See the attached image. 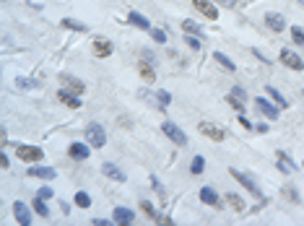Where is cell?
Listing matches in <instances>:
<instances>
[{"instance_id":"obj_18","label":"cell","mask_w":304,"mask_h":226,"mask_svg":"<svg viewBox=\"0 0 304 226\" xmlns=\"http://www.w3.org/2000/svg\"><path fill=\"white\" fill-rule=\"evenodd\" d=\"M200 200H203V203H208V205H213V208L221 205V200H218V195H216V190H213V187H203L200 190Z\"/></svg>"},{"instance_id":"obj_14","label":"cell","mask_w":304,"mask_h":226,"mask_svg":"<svg viewBox=\"0 0 304 226\" xmlns=\"http://www.w3.org/2000/svg\"><path fill=\"white\" fill-rule=\"evenodd\" d=\"M29 177H39V180H55L57 172L52 166H31L29 169Z\"/></svg>"},{"instance_id":"obj_8","label":"cell","mask_w":304,"mask_h":226,"mask_svg":"<svg viewBox=\"0 0 304 226\" xmlns=\"http://www.w3.org/2000/svg\"><path fill=\"white\" fill-rule=\"evenodd\" d=\"M193 5H195V11H200L205 16V19H211V21L218 19V11H216V5H213L211 0H193Z\"/></svg>"},{"instance_id":"obj_34","label":"cell","mask_w":304,"mask_h":226,"mask_svg":"<svg viewBox=\"0 0 304 226\" xmlns=\"http://www.w3.org/2000/svg\"><path fill=\"white\" fill-rule=\"evenodd\" d=\"M156 102H159L161 107H167V104L172 102V96L167 94V91H159V94H156Z\"/></svg>"},{"instance_id":"obj_27","label":"cell","mask_w":304,"mask_h":226,"mask_svg":"<svg viewBox=\"0 0 304 226\" xmlns=\"http://www.w3.org/2000/svg\"><path fill=\"white\" fill-rule=\"evenodd\" d=\"M34 211H37L39 216H42V219H47V216H50V208L44 205V200L39 198V195H37V200H34Z\"/></svg>"},{"instance_id":"obj_21","label":"cell","mask_w":304,"mask_h":226,"mask_svg":"<svg viewBox=\"0 0 304 226\" xmlns=\"http://www.w3.org/2000/svg\"><path fill=\"white\" fill-rule=\"evenodd\" d=\"M226 104H229V107H234L237 114H244V102H242V96H237V94H234V91H232V94H226Z\"/></svg>"},{"instance_id":"obj_31","label":"cell","mask_w":304,"mask_h":226,"mask_svg":"<svg viewBox=\"0 0 304 226\" xmlns=\"http://www.w3.org/2000/svg\"><path fill=\"white\" fill-rule=\"evenodd\" d=\"M291 37H294V42H297L299 47H304V29L302 26H291Z\"/></svg>"},{"instance_id":"obj_12","label":"cell","mask_w":304,"mask_h":226,"mask_svg":"<svg viewBox=\"0 0 304 226\" xmlns=\"http://www.w3.org/2000/svg\"><path fill=\"white\" fill-rule=\"evenodd\" d=\"M57 99H60L65 107H70V110H78V107H81V96H73V91H70V89L57 91Z\"/></svg>"},{"instance_id":"obj_36","label":"cell","mask_w":304,"mask_h":226,"mask_svg":"<svg viewBox=\"0 0 304 226\" xmlns=\"http://www.w3.org/2000/svg\"><path fill=\"white\" fill-rule=\"evenodd\" d=\"M39 198H42V200H50V198H52V190H50V187L39 190Z\"/></svg>"},{"instance_id":"obj_1","label":"cell","mask_w":304,"mask_h":226,"mask_svg":"<svg viewBox=\"0 0 304 226\" xmlns=\"http://www.w3.org/2000/svg\"><path fill=\"white\" fill-rule=\"evenodd\" d=\"M86 140H88V146L102 148V146L107 143V133H104L102 125H96V122L88 125V128H86Z\"/></svg>"},{"instance_id":"obj_5","label":"cell","mask_w":304,"mask_h":226,"mask_svg":"<svg viewBox=\"0 0 304 226\" xmlns=\"http://www.w3.org/2000/svg\"><path fill=\"white\" fill-rule=\"evenodd\" d=\"M278 57H281V63L286 65V68H291V70H304V60H302V57L297 55V52H291V49H281V55H278Z\"/></svg>"},{"instance_id":"obj_13","label":"cell","mask_w":304,"mask_h":226,"mask_svg":"<svg viewBox=\"0 0 304 226\" xmlns=\"http://www.w3.org/2000/svg\"><path fill=\"white\" fill-rule=\"evenodd\" d=\"M13 213H16V221L23 224V226H29L31 224V213H29V208L21 203V200H16L13 203Z\"/></svg>"},{"instance_id":"obj_16","label":"cell","mask_w":304,"mask_h":226,"mask_svg":"<svg viewBox=\"0 0 304 226\" xmlns=\"http://www.w3.org/2000/svg\"><path fill=\"white\" fill-rule=\"evenodd\" d=\"M68 154H70V158H76V161H84V158H88V146L86 143H70Z\"/></svg>"},{"instance_id":"obj_17","label":"cell","mask_w":304,"mask_h":226,"mask_svg":"<svg viewBox=\"0 0 304 226\" xmlns=\"http://www.w3.org/2000/svg\"><path fill=\"white\" fill-rule=\"evenodd\" d=\"M276 158H278V169H281L283 174H291L294 169H297V166H294V161L283 154V151H276Z\"/></svg>"},{"instance_id":"obj_7","label":"cell","mask_w":304,"mask_h":226,"mask_svg":"<svg viewBox=\"0 0 304 226\" xmlns=\"http://www.w3.org/2000/svg\"><path fill=\"white\" fill-rule=\"evenodd\" d=\"M60 83H65L73 94H84L86 91V83L81 78H76V75H70V73H60Z\"/></svg>"},{"instance_id":"obj_20","label":"cell","mask_w":304,"mask_h":226,"mask_svg":"<svg viewBox=\"0 0 304 226\" xmlns=\"http://www.w3.org/2000/svg\"><path fill=\"white\" fill-rule=\"evenodd\" d=\"M128 21L133 23V26H138V29H151V21L146 19V16L135 13V11H130V13H128Z\"/></svg>"},{"instance_id":"obj_26","label":"cell","mask_w":304,"mask_h":226,"mask_svg":"<svg viewBox=\"0 0 304 226\" xmlns=\"http://www.w3.org/2000/svg\"><path fill=\"white\" fill-rule=\"evenodd\" d=\"M182 31H187V34H193V37H200V34H203V31H200V26H198L195 21H190V19H187V21H182Z\"/></svg>"},{"instance_id":"obj_6","label":"cell","mask_w":304,"mask_h":226,"mask_svg":"<svg viewBox=\"0 0 304 226\" xmlns=\"http://www.w3.org/2000/svg\"><path fill=\"white\" fill-rule=\"evenodd\" d=\"M229 174H232V177H234L237 182H239V185H242V187H247V190L252 192V195H255V198H262V192H260V187H258V185H255V182H252V180L247 177V174H242V172H237V169H232V172H229Z\"/></svg>"},{"instance_id":"obj_3","label":"cell","mask_w":304,"mask_h":226,"mask_svg":"<svg viewBox=\"0 0 304 226\" xmlns=\"http://www.w3.org/2000/svg\"><path fill=\"white\" fill-rule=\"evenodd\" d=\"M161 133L172 140V143H177V146H185L187 143V136L177 128L174 122H161Z\"/></svg>"},{"instance_id":"obj_25","label":"cell","mask_w":304,"mask_h":226,"mask_svg":"<svg viewBox=\"0 0 304 226\" xmlns=\"http://www.w3.org/2000/svg\"><path fill=\"white\" fill-rule=\"evenodd\" d=\"M213 57H216V63H221V65H224V68H226L229 73H234V70H237V65H234L232 60H229V57H226L224 52H213Z\"/></svg>"},{"instance_id":"obj_4","label":"cell","mask_w":304,"mask_h":226,"mask_svg":"<svg viewBox=\"0 0 304 226\" xmlns=\"http://www.w3.org/2000/svg\"><path fill=\"white\" fill-rule=\"evenodd\" d=\"M198 130L203 133V136H208L211 140H224L226 138V130L221 128V125H216V122H200Z\"/></svg>"},{"instance_id":"obj_29","label":"cell","mask_w":304,"mask_h":226,"mask_svg":"<svg viewBox=\"0 0 304 226\" xmlns=\"http://www.w3.org/2000/svg\"><path fill=\"white\" fill-rule=\"evenodd\" d=\"M203 166H205V158H203V156H195L193 164H190V172H193V174H200Z\"/></svg>"},{"instance_id":"obj_38","label":"cell","mask_w":304,"mask_h":226,"mask_svg":"<svg viewBox=\"0 0 304 226\" xmlns=\"http://www.w3.org/2000/svg\"><path fill=\"white\" fill-rule=\"evenodd\" d=\"M218 3H224V5H232V3H234V0H218Z\"/></svg>"},{"instance_id":"obj_9","label":"cell","mask_w":304,"mask_h":226,"mask_svg":"<svg viewBox=\"0 0 304 226\" xmlns=\"http://www.w3.org/2000/svg\"><path fill=\"white\" fill-rule=\"evenodd\" d=\"M255 107H258L260 114H265L268 120H276V117H278V110H281V107H273V104L268 102V99H262V96L255 99Z\"/></svg>"},{"instance_id":"obj_30","label":"cell","mask_w":304,"mask_h":226,"mask_svg":"<svg viewBox=\"0 0 304 226\" xmlns=\"http://www.w3.org/2000/svg\"><path fill=\"white\" fill-rule=\"evenodd\" d=\"M76 205L78 208H88L91 205V198H88L86 192H76Z\"/></svg>"},{"instance_id":"obj_15","label":"cell","mask_w":304,"mask_h":226,"mask_svg":"<svg viewBox=\"0 0 304 226\" xmlns=\"http://www.w3.org/2000/svg\"><path fill=\"white\" fill-rule=\"evenodd\" d=\"M112 219H114V224H133L135 221V213L130 211V208H114Z\"/></svg>"},{"instance_id":"obj_11","label":"cell","mask_w":304,"mask_h":226,"mask_svg":"<svg viewBox=\"0 0 304 226\" xmlns=\"http://www.w3.org/2000/svg\"><path fill=\"white\" fill-rule=\"evenodd\" d=\"M265 23H268V29H270V31H276V34L286 31V21H283V16H281V13H268V16H265Z\"/></svg>"},{"instance_id":"obj_2","label":"cell","mask_w":304,"mask_h":226,"mask_svg":"<svg viewBox=\"0 0 304 226\" xmlns=\"http://www.w3.org/2000/svg\"><path fill=\"white\" fill-rule=\"evenodd\" d=\"M16 156H19L21 161H42L44 151L39 146H16Z\"/></svg>"},{"instance_id":"obj_28","label":"cell","mask_w":304,"mask_h":226,"mask_svg":"<svg viewBox=\"0 0 304 226\" xmlns=\"http://www.w3.org/2000/svg\"><path fill=\"white\" fill-rule=\"evenodd\" d=\"M63 26H65V29H73V31H81V34L86 31L84 23H78V21H73V19H63Z\"/></svg>"},{"instance_id":"obj_24","label":"cell","mask_w":304,"mask_h":226,"mask_svg":"<svg viewBox=\"0 0 304 226\" xmlns=\"http://www.w3.org/2000/svg\"><path fill=\"white\" fill-rule=\"evenodd\" d=\"M138 70H141V75H143V78L149 81V83H153V81H156V73H153V68H151V63H149V60L141 63V68H138Z\"/></svg>"},{"instance_id":"obj_37","label":"cell","mask_w":304,"mask_h":226,"mask_svg":"<svg viewBox=\"0 0 304 226\" xmlns=\"http://www.w3.org/2000/svg\"><path fill=\"white\" fill-rule=\"evenodd\" d=\"M239 125H242V128H247V130H252V122H250L244 114H239Z\"/></svg>"},{"instance_id":"obj_10","label":"cell","mask_w":304,"mask_h":226,"mask_svg":"<svg viewBox=\"0 0 304 226\" xmlns=\"http://www.w3.org/2000/svg\"><path fill=\"white\" fill-rule=\"evenodd\" d=\"M112 49H114V47H112L109 39H104V37H96V39H94V55H96V57H109Z\"/></svg>"},{"instance_id":"obj_32","label":"cell","mask_w":304,"mask_h":226,"mask_svg":"<svg viewBox=\"0 0 304 226\" xmlns=\"http://www.w3.org/2000/svg\"><path fill=\"white\" fill-rule=\"evenodd\" d=\"M16 86L19 89H34L37 81H29V78H16Z\"/></svg>"},{"instance_id":"obj_35","label":"cell","mask_w":304,"mask_h":226,"mask_svg":"<svg viewBox=\"0 0 304 226\" xmlns=\"http://www.w3.org/2000/svg\"><path fill=\"white\" fill-rule=\"evenodd\" d=\"M185 42H187V45H190L193 49H200V39H198V37L190 34V37H185Z\"/></svg>"},{"instance_id":"obj_22","label":"cell","mask_w":304,"mask_h":226,"mask_svg":"<svg viewBox=\"0 0 304 226\" xmlns=\"http://www.w3.org/2000/svg\"><path fill=\"white\" fill-rule=\"evenodd\" d=\"M226 205H232L234 211H244V200L239 198V195H234V192H226Z\"/></svg>"},{"instance_id":"obj_33","label":"cell","mask_w":304,"mask_h":226,"mask_svg":"<svg viewBox=\"0 0 304 226\" xmlns=\"http://www.w3.org/2000/svg\"><path fill=\"white\" fill-rule=\"evenodd\" d=\"M151 31V37L156 39V42H167L169 37H167V31H161V29H149Z\"/></svg>"},{"instance_id":"obj_39","label":"cell","mask_w":304,"mask_h":226,"mask_svg":"<svg viewBox=\"0 0 304 226\" xmlns=\"http://www.w3.org/2000/svg\"><path fill=\"white\" fill-rule=\"evenodd\" d=\"M299 3H302V5H304V0H299Z\"/></svg>"},{"instance_id":"obj_19","label":"cell","mask_w":304,"mask_h":226,"mask_svg":"<svg viewBox=\"0 0 304 226\" xmlns=\"http://www.w3.org/2000/svg\"><path fill=\"white\" fill-rule=\"evenodd\" d=\"M102 174H107V177L114 180V182H125V174H122L114 164H102Z\"/></svg>"},{"instance_id":"obj_23","label":"cell","mask_w":304,"mask_h":226,"mask_svg":"<svg viewBox=\"0 0 304 226\" xmlns=\"http://www.w3.org/2000/svg\"><path fill=\"white\" fill-rule=\"evenodd\" d=\"M265 94H268L270 99H273V102H276L278 107H281V110H283V107H289V102H286V99L281 96V91H276L273 86H268V91H265Z\"/></svg>"}]
</instances>
